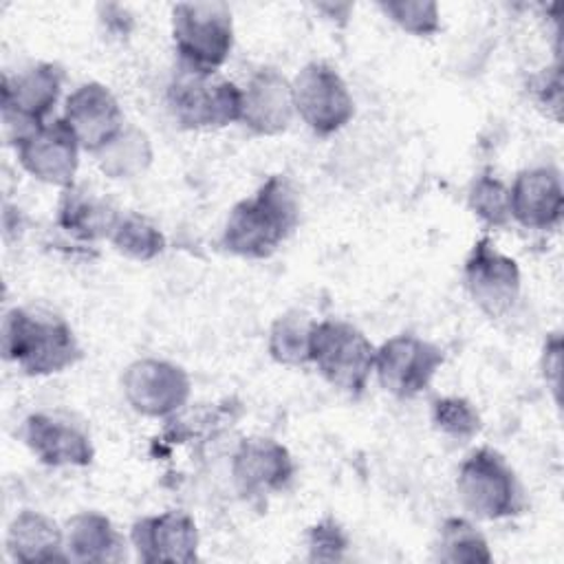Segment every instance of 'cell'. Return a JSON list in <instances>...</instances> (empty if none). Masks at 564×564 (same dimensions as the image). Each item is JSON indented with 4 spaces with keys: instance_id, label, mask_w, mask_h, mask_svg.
<instances>
[{
    "instance_id": "cell-1",
    "label": "cell",
    "mask_w": 564,
    "mask_h": 564,
    "mask_svg": "<svg viewBox=\"0 0 564 564\" xmlns=\"http://www.w3.org/2000/svg\"><path fill=\"white\" fill-rule=\"evenodd\" d=\"M300 203L295 187L282 174L269 176L253 196L242 198L229 212L223 247L240 258H269L297 227Z\"/></svg>"
},
{
    "instance_id": "cell-2",
    "label": "cell",
    "mask_w": 564,
    "mask_h": 564,
    "mask_svg": "<svg viewBox=\"0 0 564 564\" xmlns=\"http://www.w3.org/2000/svg\"><path fill=\"white\" fill-rule=\"evenodd\" d=\"M2 352L4 359L33 377L62 372L82 357L75 333L66 322L26 308H11L4 315Z\"/></svg>"
},
{
    "instance_id": "cell-3",
    "label": "cell",
    "mask_w": 564,
    "mask_h": 564,
    "mask_svg": "<svg viewBox=\"0 0 564 564\" xmlns=\"http://www.w3.org/2000/svg\"><path fill=\"white\" fill-rule=\"evenodd\" d=\"M172 37L183 70L214 75L234 46L231 9L225 2H178L172 7Z\"/></svg>"
},
{
    "instance_id": "cell-4",
    "label": "cell",
    "mask_w": 564,
    "mask_h": 564,
    "mask_svg": "<svg viewBox=\"0 0 564 564\" xmlns=\"http://www.w3.org/2000/svg\"><path fill=\"white\" fill-rule=\"evenodd\" d=\"M377 348L348 322L324 319L313 324L308 341V361L337 390L359 397L375 370Z\"/></svg>"
},
{
    "instance_id": "cell-5",
    "label": "cell",
    "mask_w": 564,
    "mask_h": 564,
    "mask_svg": "<svg viewBox=\"0 0 564 564\" xmlns=\"http://www.w3.org/2000/svg\"><path fill=\"white\" fill-rule=\"evenodd\" d=\"M456 491L463 507L482 520L516 516L524 505L513 469L505 456L491 447H478L463 460Z\"/></svg>"
},
{
    "instance_id": "cell-6",
    "label": "cell",
    "mask_w": 564,
    "mask_h": 564,
    "mask_svg": "<svg viewBox=\"0 0 564 564\" xmlns=\"http://www.w3.org/2000/svg\"><path fill=\"white\" fill-rule=\"evenodd\" d=\"M167 104L172 117L187 130L223 128L240 121L242 90L229 79L181 70L170 84Z\"/></svg>"
},
{
    "instance_id": "cell-7",
    "label": "cell",
    "mask_w": 564,
    "mask_h": 564,
    "mask_svg": "<svg viewBox=\"0 0 564 564\" xmlns=\"http://www.w3.org/2000/svg\"><path fill=\"white\" fill-rule=\"evenodd\" d=\"M293 106L319 137L341 130L355 115V101L341 75L326 62L306 64L291 82Z\"/></svg>"
},
{
    "instance_id": "cell-8",
    "label": "cell",
    "mask_w": 564,
    "mask_h": 564,
    "mask_svg": "<svg viewBox=\"0 0 564 564\" xmlns=\"http://www.w3.org/2000/svg\"><path fill=\"white\" fill-rule=\"evenodd\" d=\"M59 88L62 70L55 64H37L15 77H2L0 108L4 132L11 141L44 123V117L59 97Z\"/></svg>"
},
{
    "instance_id": "cell-9",
    "label": "cell",
    "mask_w": 564,
    "mask_h": 564,
    "mask_svg": "<svg viewBox=\"0 0 564 564\" xmlns=\"http://www.w3.org/2000/svg\"><path fill=\"white\" fill-rule=\"evenodd\" d=\"M441 364L443 350L410 333L390 337L375 352L379 383L399 399H410L423 392Z\"/></svg>"
},
{
    "instance_id": "cell-10",
    "label": "cell",
    "mask_w": 564,
    "mask_h": 564,
    "mask_svg": "<svg viewBox=\"0 0 564 564\" xmlns=\"http://www.w3.org/2000/svg\"><path fill=\"white\" fill-rule=\"evenodd\" d=\"M465 286L474 304L489 317H500L520 295L518 262L500 253L489 236H482L469 251L463 269Z\"/></svg>"
},
{
    "instance_id": "cell-11",
    "label": "cell",
    "mask_w": 564,
    "mask_h": 564,
    "mask_svg": "<svg viewBox=\"0 0 564 564\" xmlns=\"http://www.w3.org/2000/svg\"><path fill=\"white\" fill-rule=\"evenodd\" d=\"M13 143L20 165L31 176L64 189L73 187L82 145L64 119L42 123Z\"/></svg>"
},
{
    "instance_id": "cell-12",
    "label": "cell",
    "mask_w": 564,
    "mask_h": 564,
    "mask_svg": "<svg viewBox=\"0 0 564 564\" xmlns=\"http://www.w3.org/2000/svg\"><path fill=\"white\" fill-rule=\"evenodd\" d=\"M126 401L143 416H170L189 397L187 372L163 359H139L123 372Z\"/></svg>"
},
{
    "instance_id": "cell-13",
    "label": "cell",
    "mask_w": 564,
    "mask_h": 564,
    "mask_svg": "<svg viewBox=\"0 0 564 564\" xmlns=\"http://www.w3.org/2000/svg\"><path fill=\"white\" fill-rule=\"evenodd\" d=\"M132 546L141 562H196L198 529L185 511L145 516L132 524Z\"/></svg>"
},
{
    "instance_id": "cell-14",
    "label": "cell",
    "mask_w": 564,
    "mask_h": 564,
    "mask_svg": "<svg viewBox=\"0 0 564 564\" xmlns=\"http://www.w3.org/2000/svg\"><path fill=\"white\" fill-rule=\"evenodd\" d=\"M62 119L70 126L79 145L93 154L123 130V112L115 95L97 82L82 84L68 95Z\"/></svg>"
},
{
    "instance_id": "cell-15",
    "label": "cell",
    "mask_w": 564,
    "mask_h": 564,
    "mask_svg": "<svg viewBox=\"0 0 564 564\" xmlns=\"http://www.w3.org/2000/svg\"><path fill=\"white\" fill-rule=\"evenodd\" d=\"M295 465L284 445L273 438L242 441L231 460V476L242 496L282 491L293 478Z\"/></svg>"
},
{
    "instance_id": "cell-16",
    "label": "cell",
    "mask_w": 564,
    "mask_h": 564,
    "mask_svg": "<svg viewBox=\"0 0 564 564\" xmlns=\"http://www.w3.org/2000/svg\"><path fill=\"white\" fill-rule=\"evenodd\" d=\"M511 218L529 229H549L564 209L562 178L555 167L522 170L509 189Z\"/></svg>"
},
{
    "instance_id": "cell-17",
    "label": "cell",
    "mask_w": 564,
    "mask_h": 564,
    "mask_svg": "<svg viewBox=\"0 0 564 564\" xmlns=\"http://www.w3.org/2000/svg\"><path fill=\"white\" fill-rule=\"evenodd\" d=\"M291 82L273 68H260L242 90L240 121L256 134H278L293 119Z\"/></svg>"
},
{
    "instance_id": "cell-18",
    "label": "cell",
    "mask_w": 564,
    "mask_h": 564,
    "mask_svg": "<svg viewBox=\"0 0 564 564\" xmlns=\"http://www.w3.org/2000/svg\"><path fill=\"white\" fill-rule=\"evenodd\" d=\"M24 441L35 458L48 467H86L95 456L90 438L79 427L42 412L24 421Z\"/></svg>"
},
{
    "instance_id": "cell-19",
    "label": "cell",
    "mask_w": 564,
    "mask_h": 564,
    "mask_svg": "<svg viewBox=\"0 0 564 564\" xmlns=\"http://www.w3.org/2000/svg\"><path fill=\"white\" fill-rule=\"evenodd\" d=\"M64 551L70 562L106 564L126 557V542L106 516L82 511L66 522Z\"/></svg>"
},
{
    "instance_id": "cell-20",
    "label": "cell",
    "mask_w": 564,
    "mask_h": 564,
    "mask_svg": "<svg viewBox=\"0 0 564 564\" xmlns=\"http://www.w3.org/2000/svg\"><path fill=\"white\" fill-rule=\"evenodd\" d=\"M7 551L15 562H66L64 533L40 511H20L7 531Z\"/></svg>"
},
{
    "instance_id": "cell-21",
    "label": "cell",
    "mask_w": 564,
    "mask_h": 564,
    "mask_svg": "<svg viewBox=\"0 0 564 564\" xmlns=\"http://www.w3.org/2000/svg\"><path fill=\"white\" fill-rule=\"evenodd\" d=\"M119 216L106 200L77 187H66L57 203V225L79 240L110 238Z\"/></svg>"
},
{
    "instance_id": "cell-22",
    "label": "cell",
    "mask_w": 564,
    "mask_h": 564,
    "mask_svg": "<svg viewBox=\"0 0 564 564\" xmlns=\"http://www.w3.org/2000/svg\"><path fill=\"white\" fill-rule=\"evenodd\" d=\"M101 172L110 178H134L152 163V145L143 130L123 126V130L99 152H95Z\"/></svg>"
},
{
    "instance_id": "cell-23",
    "label": "cell",
    "mask_w": 564,
    "mask_h": 564,
    "mask_svg": "<svg viewBox=\"0 0 564 564\" xmlns=\"http://www.w3.org/2000/svg\"><path fill=\"white\" fill-rule=\"evenodd\" d=\"M436 560L449 564H487L491 553L485 535L465 518H447L441 524Z\"/></svg>"
},
{
    "instance_id": "cell-24",
    "label": "cell",
    "mask_w": 564,
    "mask_h": 564,
    "mask_svg": "<svg viewBox=\"0 0 564 564\" xmlns=\"http://www.w3.org/2000/svg\"><path fill=\"white\" fill-rule=\"evenodd\" d=\"M110 242L119 253L139 262H148L165 249L163 231L139 214L119 216L115 229L110 231Z\"/></svg>"
},
{
    "instance_id": "cell-25",
    "label": "cell",
    "mask_w": 564,
    "mask_h": 564,
    "mask_svg": "<svg viewBox=\"0 0 564 564\" xmlns=\"http://www.w3.org/2000/svg\"><path fill=\"white\" fill-rule=\"evenodd\" d=\"M313 322L302 313L280 315L269 330V355L284 366H302L308 361Z\"/></svg>"
},
{
    "instance_id": "cell-26",
    "label": "cell",
    "mask_w": 564,
    "mask_h": 564,
    "mask_svg": "<svg viewBox=\"0 0 564 564\" xmlns=\"http://www.w3.org/2000/svg\"><path fill=\"white\" fill-rule=\"evenodd\" d=\"M469 207L489 227H507L511 220L509 187L491 174H480L471 183Z\"/></svg>"
},
{
    "instance_id": "cell-27",
    "label": "cell",
    "mask_w": 564,
    "mask_h": 564,
    "mask_svg": "<svg viewBox=\"0 0 564 564\" xmlns=\"http://www.w3.org/2000/svg\"><path fill=\"white\" fill-rule=\"evenodd\" d=\"M432 421L436 430L454 441H471L480 432V414L463 397H441L432 403Z\"/></svg>"
},
{
    "instance_id": "cell-28",
    "label": "cell",
    "mask_w": 564,
    "mask_h": 564,
    "mask_svg": "<svg viewBox=\"0 0 564 564\" xmlns=\"http://www.w3.org/2000/svg\"><path fill=\"white\" fill-rule=\"evenodd\" d=\"M379 9L403 31L412 35H432L441 29L438 4L423 0H392L379 2Z\"/></svg>"
},
{
    "instance_id": "cell-29",
    "label": "cell",
    "mask_w": 564,
    "mask_h": 564,
    "mask_svg": "<svg viewBox=\"0 0 564 564\" xmlns=\"http://www.w3.org/2000/svg\"><path fill=\"white\" fill-rule=\"evenodd\" d=\"M348 549L344 529L326 518L308 531V560L311 562H339Z\"/></svg>"
},
{
    "instance_id": "cell-30",
    "label": "cell",
    "mask_w": 564,
    "mask_h": 564,
    "mask_svg": "<svg viewBox=\"0 0 564 564\" xmlns=\"http://www.w3.org/2000/svg\"><path fill=\"white\" fill-rule=\"evenodd\" d=\"M560 350H562V341H560V335L555 333L553 337L546 339L544 344V359H542V366H544V377L553 381V390H557V381H560Z\"/></svg>"
}]
</instances>
